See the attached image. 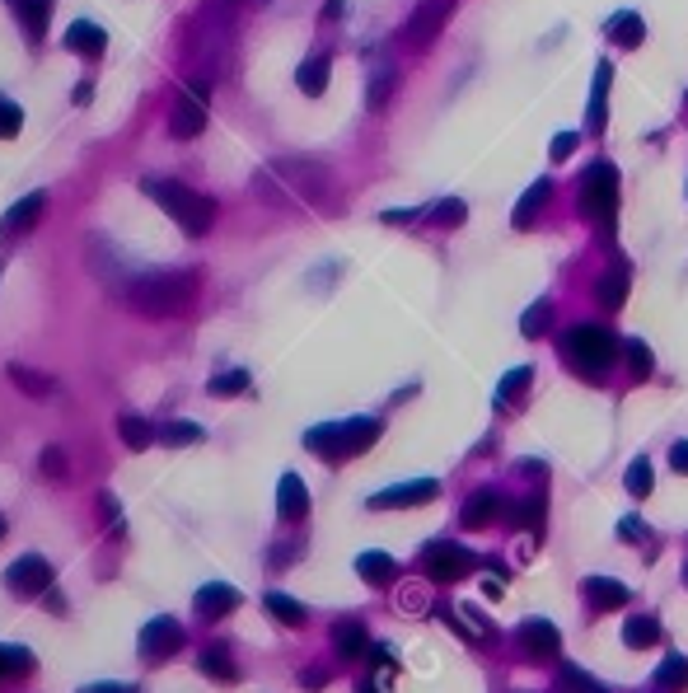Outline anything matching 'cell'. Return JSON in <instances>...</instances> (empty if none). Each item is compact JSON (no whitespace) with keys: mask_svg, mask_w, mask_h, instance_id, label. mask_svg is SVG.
<instances>
[{"mask_svg":"<svg viewBox=\"0 0 688 693\" xmlns=\"http://www.w3.org/2000/svg\"><path fill=\"white\" fill-rule=\"evenodd\" d=\"M230 5H239V0H230Z\"/></svg>","mask_w":688,"mask_h":693,"instance_id":"6f0895ef","label":"cell"},{"mask_svg":"<svg viewBox=\"0 0 688 693\" xmlns=\"http://www.w3.org/2000/svg\"><path fill=\"white\" fill-rule=\"evenodd\" d=\"M197 272L192 267H174V272H141V276H127V304L136 314L146 319H169L178 310H187L192 300H197Z\"/></svg>","mask_w":688,"mask_h":693,"instance_id":"6da1fadb","label":"cell"},{"mask_svg":"<svg viewBox=\"0 0 688 693\" xmlns=\"http://www.w3.org/2000/svg\"><path fill=\"white\" fill-rule=\"evenodd\" d=\"M463 216H469V207H463L459 197H445V202H435L431 220L435 226H463Z\"/></svg>","mask_w":688,"mask_h":693,"instance_id":"ab89813d","label":"cell"},{"mask_svg":"<svg viewBox=\"0 0 688 693\" xmlns=\"http://www.w3.org/2000/svg\"><path fill=\"white\" fill-rule=\"evenodd\" d=\"M655 684L665 688V693H674V688H688V656H665L660 660V670H655Z\"/></svg>","mask_w":688,"mask_h":693,"instance_id":"4dcf8cb0","label":"cell"},{"mask_svg":"<svg viewBox=\"0 0 688 693\" xmlns=\"http://www.w3.org/2000/svg\"><path fill=\"white\" fill-rule=\"evenodd\" d=\"M623 642H627L632 651H642V647L660 642V619H651V614H637V619H627V628H623Z\"/></svg>","mask_w":688,"mask_h":693,"instance_id":"83f0119b","label":"cell"},{"mask_svg":"<svg viewBox=\"0 0 688 693\" xmlns=\"http://www.w3.org/2000/svg\"><path fill=\"white\" fill-rule=\"evenodd\" d=\"M562 684L571 688V693H599L604 684H595L586 670H581V665H562Z\"/></svg>","mask_w":688,"mask_h":693,"instance_id":"7bdbcfd3","label":"cell"},{"mask_svg":"<svg viewBox=\"0 0 688 693\" xmlns=\"http://www.w3.org/2000/svg\"><path fill=\"white\" fill-rule=\"evenodd\" d=\"M530 380H534V371H530V366H515V371H511V375L497 384V403H502V408H506V403H515L520 394H525V384H530Z\"/></svg>","mask_w":688,"mask_h":693,"instance_id":"d590c367","label":"cell"},{"mask_svg":"<svg viewBox=\"0 0 688 693\" xmlns=\"http://www.w3.org/2000/svg\"><path fill=\"white\" fill-rule=\"evenodd\" d=\"M277 511H282V520H305L310 515V492L295 474H286L282 487H277Z\"/></svg>","mask_w":688,"mask_h":693,"instance_id":"d6986e66","label":"cell"},{"mask_svg":"<svg viewBox=\"0 0 688 693\" xmlns=\"http://www.w3.org/2000/svg\"><path fill=\"white\" fill-rule=\"evenodd\" d=\"M80 693H136L131 684H85Z\"/></svg>","mask_w":688,"mask_h":693,"instance_id":"f907efd6","label":"cell"},{"mask_svg":"<svg viewBox=\"0 0 688 693\" xmlns=\"http://www.w3.org/2000/svg\"><path fill=\"white\" fill-rule=\"evenodd\" d=\"M141 188H146L150 197L164 207V216L178 220V226H183L187 235H206V230H211V220H215V202H211V197H202V192H192L187 183L146 178Z\"/></svg>","mask_w":688,"mask_h":693,"instance_id":"3957f363","label":"cell"},{"mask_svg":"<svg viewBox=\"0 0 688 693\" xmlns=\"http://www.w3.org/2000/svg\"><path fill=\"white\" fill-rule=\"evenodd\" d=\"M5 586L14 591V595H47L52 591V563L47 558H19V563H10L5 567Z\"/></svg>","mask_w":688,"mask_h":693,"instance_id":"9c48e42d","label":"cell"},{"mask_svg":"<svg viewBox=\"0 0 688 693\" xmlns=\"http://www.w3.org/2000/svg\"><path fill=\"white\" fill-rule=\"evenodd\" d=\"M604 34H609V43H618L623 52H632V47L646 43V19L637 10H618L609 24H604Z\"/></svg>","mask_w":688,"mask_h":693,"instance_id":"9a60e30c","label":"cell"},{"mask_svg":"<svg viewBox=\"0 0 688 693\" xmlns=\"http://www.w3.org/2000/svg\"><path fill=\"white\" fill-rule=\"evenodd\" d=\"M398 609H407V614H417V609H426V591H422V586H403Z\"/></svg>","mask_w":688,"mask_h":693,"instance_id":"bcb514c9","label":"cell"},{"mask_svg":"<svg viewBox=\"0 0 688 693\" xmlns=\"http://www.w3.org/2000/svg\"><path fill=\"white\" fill-rule=\"evenodd\" d=\"M571 150H576V131H558L553 146H548V155H553V159H567Z\"/></svg>","mask_w":688,"mask_h":693,"instance_id":"7dc6e473","label":"cell"},{"mask_svg":"<svg viewBox=\"0 0 688 693\" xmlns=\"http://www.w3.org/2000/svg\"><path fill=\"white\" fill-rule=\"evenodd\" d=\"M623 356H627V366H632V375H651V366H655V356H651V347L642 342V338H627L623 342Z\"/></svg>","mask_w":688,"mask_h":693,"instance_id":"8d00e7d4","label":"cell"},{"mask_svg":"<svg viewBox=\"0 0 688 693\" xmlns=\"http://www.w3.org/2000/svg\"><path fill=\"white\" fill-rule=\"evenodd\" d=\"M618 351H623V342L614 338L609 328H599V323H581V328H571L562 338L567 366H576L586 380H604V375H609L614 361H618Z\"/></svg>","mask_w":688,"mask_h":693,"instance_id":"7a4b0ae2","label":"cell"},{"mask_svg":"<svg viewBox=\"0 0 688 693\" xmlns=\"http://www.w3.org/2000/svg\"><path fill=\"white\" fill-rule=\"evenodd\" d=\"M202 675H211V679H220V684H234L239 679V670H234V660L220 651V647H211V651H202Z\"/></svg>","mask_w":688,"mask_h":693,"instance_id":"1f68e13d","label":"cell"},{"mask_svg":"<svg viewBox=\"0 0 688 693\" xmlns=\"http://www.w3.org/2000/svg\"><path fill=\"white\" fill-rule=\"evenodd\" d=\"M623 295H627V272H623V267L604 272V276H599V286H595V300L604 304V310H618Z\"/></svg>","mask_w":688,"mask_h":693,"instance_id":"f1b7e54d","label":"cell"},{"mask_svg":"<svg viewBox=\"0 0 688 693\" xmlns=\"http://www.w3.org/2000/svg\"><path fill=\"white\" fill-rule=\"evenodd\" d=\"M10 380H14V390H24V394H33V399H47V394H57V380L52 375H43V371H33V366H10Z\"/></svg>","mask_w":688,"mask_h":693,"instance_id":"d4e9b609","label":"cell"},{"mask_svg":"<svg viewBox=\"0 0 688 693\" xmlns=\"http://www.w3.org/2000/svg\"><path fill=\"white\" fill-rule=\"evenodd\" d=\"M263 604H267V614L277 619V623H286V628H300V623L310 619V609L300 604V600H291L286 591H267V595H263Z\"/></svg>","mask_w":688,"mask_h":693,"instance_id":"cb8c5ba5","label":"cell"},{"mask_svg":"<svg viewBox=\"0 0 688 693\" xmlns=\"http://www.w3.org/2000/svg\"><path fill=\"white\" fill-rule=\"evenodd\" d=\"M379 440V422L375 418H351V422H328V427H314L305 431V446L323 459H347V455H361Z\"/></svg>","mask_w":688,"mask_h":693,"instance_id":"277c9868","label":"cell"},{"mask_svg":"<svg viewBox=\"0 0 688 693\" xmlns=\"http://www.w3.org/2000/svg\"><path fill=\"white\" fill-rule=\"evenodd\" d=\"M38 468H43L47 478H66V450L62 446H47L43 459H38Z\"/></svg>","mask_w":688,"mask_h":693,"instance_id":"ee69618b","label":"cell"},{"mask_svg":"<svg viewBox=\"0 0 688 693\" xmlns=\"http://www.w3.org/2000/svg\"><path fill=\"white\" fill-rule=\"evenodd\" d=\"M90 94H94L90 80H85V85H75V103H90Z\"/></svg>","mask_w":688,"mask_h":693,"instance_id":"816d5d0a","label":"cell"},{"mask_svg":"<svg viewBox=\"0 0 688 693\" xmlns=\"http://www.w3.org/2000/svg\"><path fill=\"white\" fill-rule=\"evenodd\" d=\"M99 511L108 515V530L122 534V511H118V496H113V492H103V496H99Z\"/></svg>","mask_w":688,"mask_h":693,"instance_id":"f6af8a7d","label":"cell"},{"mask_svg":"<svg viewBox=\"0 0 688 693\" xmlns=\"http://www.w3.org/2000/svg\"><path fill=\"white\" fill-rule=\"evenodd\" d=\"M356 693H379V684H356Z\"/></svg>","mask_w":688,"mask_h":693,"instance_id":"db71d44e","label":"cell"},{"mask_svg":"<svg viewBox=\"0 0 688 693\" xmlns=\"http://www.w3.org/2000/svg\"><path fill=\"white\" fill-rule=\"evenodd\" d=\"M206 103H211V90H206V80H192V85L178 94V103H174V118H169V127H174V136H183V141H192L202 127H206Z\"/></svg>","mask_w":688,"mask_h":693,"instance_id":"52a82bcc","label":"cell"},{"mask_svg":"<svg viewBox=\"0 0 688 693\" xmlns=\"http://www.w3.org/2000/svg\"><path fill=\"white\" fill-rule=\"evenodd\" d=\"M328 57H310V62H300V71H295V85H300V94H323L328 90Z\"/></svg>","mask_w":688,"mask_h":693,"instance_id":"4316f807","label":"cell"},{"mask_svg":"<svg viewBox=\"0 0 688 693\" xmlns=\"http://www.w3.org/2000/svg\"><path fill=\"white\" fill-rule=\"evenodd\" d=\"M333 647H338V656H342V660H361V656H366V647H370V632H366V623L342 619V623L333 628Z\"/></svg>","mask_w":688,"mask_h":693,"instance_id":"ac0fdd59","label":"cell"},{"mask_svg":"<svg viewBox=\"0 0 688 693\" xmlns=\"http://www.w3.org/2000/svg\"><path fill=\"white\" fill-rule=\"evenodd\" d=\"M440 492V483L431 478H417V483H398V487H384L370 496V511H394V506H422L431 502V496Z\"/></svg>","mask_w":688,"mask_h":693,"instance_id":"30bf717a","label":"cell"},{"mask_svg":"<svg viewBox=\"0 0 688 693\" xmlns=\"http://www.w3.org/2000/svg\"><path fill=\"white\" fill-rule=\"evenodd\" d=\"M14 5H19V24H24V34H29V43H38L47 34L52 0H14Z\"/></svg>","mask_w":688,"mask_h":693,"instance_id":"484cf974","label":"cell"},{"mask_svg":"<svg viewBox=\"0 0 688 693\" xmlns=\"http://www.w3.org/2000/svg\"><path fill=\"white\" fill-rule=\"evenodd\" d=\"M66 47H71V52H80V57H103L108 34L99 29V24H90V19H75L71 29H66Z\"/></svg>","mask_w":688,"mask_h":693,"instance_id":"2e32d148","label":"cell"},{"mask_svg":"<svg viewBox=\"0 0 688 693\" xmlns=\"http://www.w3.org/2000/svg\"><path fill=\"white\" fill-rule=\"evenodd\" d=\"M19 127H24L19 103H10L5 94H0V141H10V136H19Z\"/></svg>","mask_w":688,"mask_h":693,"instance_id":"60d3db41","label":"cell"},{"mask_svg":"<svg viewBox=\"0 0 688 693\" xmlns=\"http://www.w3.org/2000/svg\"><path fill=\"white\" fill-rule=\"evenodd\" d=\"M599 693H609V688H599Z\"/></svg>","mask_w":688,"mask_h":693,"instance_id":"680465c9","label":"cell"},{"mask_svg":"<svg viewBox=\"0 0 688 693\" xmlns=\"http://www.w3.org/2000/svg\"><path fill=\"white\" fill-rule=\"evenodd\" d=\"M118 436L127 440L131 450H146L150 440H159V431H155L146 418H131V412H127V418H118Z\"/></svg>","mask_w":688,"mask_h":693,"instance_id":"f546056e","label":"cell"},{"mask_svg":"<svg viewBox=\"0 0 688 693\" xmlns=\"http://www.w3.org/2000/svg\"><path fill=\"white\" fill-rule=\"evenodd\" d=\"M618 534H623L627 544H646V530H642V520H637V515H623V525H618Z\"/></svg>","mask_w":688,"mask_h":693,"instance_id":"c3c4849f","label":"cell"},{"mask_svg":"<svg viewBox=\"0 0 688 693\" xmlns=\"http://www.w3.org/2000/svg\"><path fill=\"white\" fill-rule=\"evenodd\" d=\"M581 591L590 595V609H623L627 604V586L623 581H609V576H590Z\"/></svg>","mask_w":688,"mask_h":693,"instance_id":"7402d4cb","label":"cell"},{"mask_svg":"<svg viewBox=\"0 0 688 693\" xmlns=\"http://www.w3.org/2000/svg\"><path fill=\"white\" fill-rule=\"evenodd\" d=\"M178 647H183V628H178V619H169V614H155V619L141 628V660H146V665L169 660Z\"/></svg>","mask_w":688,"mask_h":693,"instance_id":"ba28073f","label":"cell"},{"mask_svg":"<svg viewBox=\"0 0 688 693\" xmlns=\"http://www.w3.org/2000/svg\"><path fill=\"white\" fill-rule=\"evenodd\" d=\"M342 14V0H328V5H323V19H338Z\"/></svg>","mask_w":688,"mask_h":693,"instance_id":"f5cc1de1","label":"cell"},{"mask_svg":"<svg viewBox=\"0 0 688 693\" xmlns=\"http://www.w3.org/2000/svg\"><path fill=\"white\" fill-rule=\"evenodd\" d=\"M670 464H674V474H688V440H674L670 446Z\"/></svg>","mask_w":688,"mask_h":693,"instance_id":"681fc988","label":"cell"},{"mask_svg":"<svg viewBox=\"0 0 688 693\" xmlns=\"http://www.w3.org/2000/svg\"><path fill=\"white\" fill-rule=\"evenodd\" d=\"M43 207H47V192H29V197H19L10 211H5V220H0V235H14V230H29L33 220L43 216Z\"/></svg>","mask_w":688,"mask_h":693,"instance_id":"e0dca14e","label":"cell"},{"mask_svg":"<svg viewBox=\"0 0 688 693\" xmlns=\"http://www.w3.org/2000/svg\"><path fill=\"white\" fill-rule=\"evenodd\" d=\"M609 85H614V66L599 62L595 66V90H590V113H586V127L590 131H604V108H609Z\"/></svg>","mask_w":688,"mask_h":693,"instance_id":"ffe728a7","label":"cell"},{"mask_svg":"<svg viewBox=\"0 0 688 693\" xmlns=\"http://www.w3.org/2000/svg\"><path fill=\"white\" fill-rule=\"evenodd\" d=\"M33 665H38V656L29 647H0V670L5 675H33Z\"/></svg>","mask_w":688,"mask_h":693,"instance_id":"836d02e7","label":"cell"},{"mask_svg":"<svg viewBox=\"0 0 688 693\" xmlns=\"http://www.w3.org/2000/svg\"><path fill=\"white\" fill-rule=\"evenodd\" d=\"M422 567H426V576L431 581H440V586H450V581H463L473 567H478V558L463 544H450V539H435V544H426L422 548Z\"/></svg>","mask_w":688,"mask_h":693,"instance_id":"8992f818","label":"cell"},{"mask_svg":"<svg viewBox=\"0 0 688 693\" xmlns=\"http://www.w3.org/2000/svg\"><path fill=\"white\" fill-rule=\"evenodd\" d=\"M0 534H5V525H0Z\"/></svg>","mask_w":688,"mask_h":693,"instance_id":"9f6ffc18","label":"cell"},{"mask_svg":"<svg viewBox=\"0 0 688 693\" xmlns=\"http://www.w3.org/2000/svg\"><path fill=\"white\" fill-rule=\"evenodd\" d=\"M454 10V0H426V5H417V14L407 19V43H426L440 34V24H445V14Z\"/></svg>","mask_w":688,"mask_h":693,"instance_id":"7c38bea8","label":"cell"},{"mask_svg":"<svg viewBox=\"0 0 688 693\" xmlns=\"http://www.w3.org/2000/svg\"><path fill=\"white\" fill-rule=\"evenodd\" d=\"M581 211H586V220H595V226H614V216H618V169L609 159H599V164L586 169Z\"/></svg>","mask_w":688,"mask_h":693,"instance_id":"5b68a950","label":"cell"},{"mask_svg":"<svg viewBox=\"0 0 688 693\" xmlns=\"http://www.w3.org/2000/svg\"><path fill=\"white\" fill-rule=\"evenodd\" d=\"M548 323H553V304L539 300V304H530V310H525V319H520V332H525V338H543Z\"/></svg>","mask_w":688,"mask_h":693,"instance_id":"e575fe53","label":"cell"},{"mask_svg":"<svg viewBox=\"0 0 688 693\" xmlns=\"http://www.w3.org/2000/svg\"><path fill=\"white\" fill-rule=\"evenodd\" d=\"M239 604V591L230 586V581H211V586L197 591V600H192V609H197V619H220V614H230V609Z\"/></svg>","mask_w":688,"mask_h":693,"instance_id":"4fadbf2b","label":"cell"},{"mask_svg":"<svg viewBox=\"0 0 688 693\" xmlns=\"http://www.w3.org/2000/svg\"><path fill=\"white\" fill-rule=\"evenodd\" d=\"M548 197H553V178H539V183L525 192V197H520V207H515V216H511V220H515V230H530V226H534V216L543 211Z\"/></svg>","mask_w":688,"mask_h":693,"instance_id":"603a6c76","label":"cell"},{"mask_svg":"<svg viewBox=\"0 0 688 693\" xmlns=\"http://www.w3.org/2000/svg\"><path fill=\"white\" fill-rule=\"evenodd\" d=\"M206 390H211L215 399L244 394V390H249V371H225V375H211V384H206Z\"/></svg>","mask_w":688,"mask_h":693,"instance_id":"74e56055","label":"cell"},{"mask_svg":"<svg viewBox=\"0 0 688 693\" xmlns=\"http://www.w3.org/2000/svg\"><path fill=\"white\" fill-rule=\"evenodd\" d=\"M558 647H562V637H558V628L548 619H525V623H520V651H525V656L548 660V656H558Z\"/></svg>","mask_w":688,"mask_h":693,"instance_id":"8fae6325","label":"cell"},{"mask_svg":"<svg viewBox=\"0 0 688 693\" xmlns=\"http://www.w3.org/2000/svg\"><path fill=\"white\" fill-rule=\"evenodd\" d=\"M389 94H394V66H384L370 80V108H384V103H389Z\"/></svg>","mask_w":688,"mask_h":693,"instance_id":"b9f144b4","label":"cell"},{"mask_svg":"<svg viewBox=\"0 0 688 693\" xmlns=\"http://www.w3.org/2000/svg\"><path fill=\"white\" fill-rule=\"evenodd\" d=\"M356 572H361L366 586H389V581L398 576V563L389 558V553L370 548V553H361V558H356Z\"/></svg>","mask_w":688,"mask_h":693,"instance_id":"44dd1931","label":"cell"},{"mask_svg":"<svg viewBox=\"0 0 688 693\" xmlns=\"http://www.w3.org/2000/svg\"><path fill=\"white\" fill-rule=\"evenodd\" d=\"M159 440H164V446H197V440H206V431L197 422H164Z\"/></svg>","mask_w":688,"mask_h":693,"instance_id":"d6a6232c","label":"cell"},{"mask_svg":"<svg viewBox=\"0 0 688 693\" xmlns=\"http://www.w3.org/2000/svg\"><path fill=\"white\" fill-rule=\"evenodd\" d=\"M506 515V502L492 487H483V492H473L469 502H463V525H469V530H487L492 520H502Z\"/></svg>","mask_w":688,"mask_h":693,"instance_id":"5bb4252c","label":"cell"},{"mask_svg":"<svg viewBox=\"0 0 688 693\" xmlns=\"http://www.w3.org/2000/svg\"><path fill=\"white\" fill-rule=\"evenodd\" d=\"M683 581H688V567H683Z\"/></svg>","mask_w":688,"mask_h":693,"instance_id":"11a10c76","label":"cell"},{"mask_svg":"<svg viewBox=\"0 0 688 693\" xmlns=\"http://www.w3.org/2000/svg\"><path fill=\"white\" fill-rule=\"evenodd\" d=\"M651 487H655L651 459H632V464H627V492H632V496H646Z\"/></svg>","mask_w":688,"mask_h":693,"instance_id":"f35d334b","label":"cell"}]
</instances>
